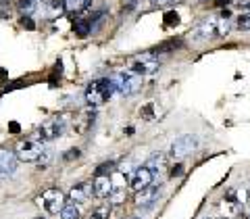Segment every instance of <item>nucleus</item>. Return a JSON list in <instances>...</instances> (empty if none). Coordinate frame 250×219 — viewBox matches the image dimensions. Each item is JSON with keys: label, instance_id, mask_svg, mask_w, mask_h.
<instances>
[{"label": "nucleus", "instance_id": "nucleus-1", "mask_svg": "<svg viewBox=\"0 0 250 219\" xmlns=\"http://www.w3.org/2000/svg\"><path fill=\"white\" fill-rule=\"evenodd\" d=\"M115 84L111 77H98V80H94L92 84H88V88H85V103L88 107H100L111 100V96L115 94Z\"/></svg>", "mask_w": 250, "mask_h": 219}, {"label": "nucleus", "instance_id": "nucleus-2", "mask_svg": "<svg viewBox=\"0 0 250 219\" xmlns=\"http://www.w3.org/2000/svg\"><path fill=\"white\" fill-rule=\"evenodd\" d=\"M46 151V144H44V138L42 134L38 131V134L31 138V140H23V142L17 144V156L21 161H27V163H34V161H40L42 153Z\"/></svg>", "mask_w": 250, "mask_h": 219}, {"label": "nucleus", "instance_id": "nucleus-3", "mask_svg": "<svg viewBox=\"0 0 250 219\" xmlns=\"http://www.w3.org/2000/svg\"><path fill=\"white\" fill-rule=\"evenodd\" d=\"M159 67H161V61L156 59L152 52H144L142 57L131 59L127 69L131 73L140 75V77H148V75H154L156 71H159Z\"/></svg>", "mask_w": 250, "mask_h": 219}, {"label": "nucleus", "instance_id": "nucleus-4", "mask_svg": "<svg viewBox=\"0 0 250 219\" xmlns=\"http://www.w3.org/2000/svg\"><path fill=\"white\" fill-rule=\"evenodd\" d=\"M111 80L115 84V90L121 92L123 96H134V94L140 90V86H142V77L136 75V73H131L129 69H127V71L115 73Z\"/></svg>", "mask_w": 250, "mask_h": 219}, {"label": "nucleus", "instance_id": "nucleus-5", "mask_svg": "<svg viewBox=\"0 0 250 219\" xmlns=\"http://www.w3.org/2000/svg\"><path fill=\"white\" fill-rule=\"evenodd\" d=\"M198 148V138L192 136V134H186V136H179L171 142V148H169V154L173 159H184L190 153H194Z\"/></svg>", "mask_w": 250, "mask_h": 219}, {"label": "nucleus", "instance_id": "nucleus-6", "mask_svg": "<svg viewBox=\"0 0 250 219\" xmlns=\"http://www.w3.org/2000/svg\"><path fill=\"white\" fill-rule=\"evenodd\" d=\"M40 202H42V207H44V211L48 215H57V213L62 211V207H65V194H62L61 190H54L52 188V190H46L42 194Z\"/></svg>", "mask_w": 250, "mask_h": 219}, {"label": "nucleus", "instance_id": "nucleus-7", "mask_svg": "<svg viewBox=\"0 0 250 219\" xmlns=\"http://www.w3.org/2000/svg\"><path fill=\"white\" fill-rule=\"evenodd\" d=\"M154 179L156 177L152 175V171L148 167H138V169H134V174L129 177V186H131V190L140 192V190H144V188L152 186Z\"/></svg>", "mask_w": 250, "mask_h": 219}, {"label": "nucleus", "instance_id": "nucleus-8", "mask_svg": "<svg viewBox=\"0 0 250 219\" xmlns=\"http://www.w3.org/2000/svg\"><path fill=\"white\" fill-rule=\"evenodd\" d=\"M125 177H127V175H123L121 171H117V174L111 175L113 188H111V197H108L111 205H121V202L125 200V188H127V179H125Z\"/></svg>", "mask_w": 250, "mask_h": 219}, {"label": "nucleus", "instance_id": "nucleus-9", "mask_svg": "<svg viewBox=\"0 0 250 219\" xmlns=\"http://www.w3.org/2000/svg\"><path fill=\"white\" fill-rule=\"evenodd\" d=\"M17 161H19L17 153L9 151V148H0V177L13 175L15 169H17Z\"/></svg>", "mask_w": 250, "mask_h": 219}, {"label": "nucleus", "instance_id": "nucleus-10", "mask_svg": "<svg viewBox=\"0 0 250 219\" xmlns=\"http://www.w3.org/2000/svg\"><path fill=\"white\" fill-rule=\"evenodd\" d=\"M65 131V117H52L50 121H46L40 128V134L44 140H57Z\"/></svg>", "mask_w": 250, "mask_h": 219}, {"label": "nucleus", "instance_id": "nucleus-11", "mask_svg": "<svg viewBox=\"0 0 250 219\" xmlns=\"http://www.w3.org/2000/svg\"><path fill=\"white\" fill-rule=\"evenodd\" d=\"M219 36V19L217 17H208L200 23L194 31V38H198V40H208V38H215Z\"/></svg>", "mask_w": 250, "mask_h": 219}, {"label": "nucleus", "instance_id": "nucleus-12", "mask_svg": "<svg viewBox=\"0 0 250 219\" xmlns=\"http://www.w3.org/2000/svg\"><path fill=\"white\" fill-rule=\"evenodd\" d=\"M92 192H94V184L92 182H82V184H75L71 188V192H69V198L80 205V202H85V200L92 197Z\"/></svg>", "mask_w": 250, "mask_h": 219}, {"label": "nucleus", "instance_id": "nucleus-13", "mask_svg": "<svg viewBox=\"0 0 250 219\" xmlns=\"http://www.w3.org/2000/svg\"><path fill=\"white\" fill-rule=\"evenodd\" d=\"M159 194H161V188L159 186H148V188H144V190H140L138 194H136V205L138 207H150V205H154V200L159 198Z\"/></svg>", "mask_w": 250, "mask_h": 219}, {"label": "nucleus", "instance_id": "nucleus-14", "mask_svg": "<svg viewBox=\"0 0 250 219\" xmlns=\"http://www.w3.org/2000/svg\"><path fill=\"white\" fill-rule=\"evenodd\" d=\"M94 194L98 198H108L111 197V188H113V179L111 175H94Z\"/></svg>", "mask_w": 250, "mask_h": 219}, {"label": "nucleus", "instance_id": "nucleus-15", "mask_svg": "<svg viewBox=\"0 0 250 219\" xmlns=\"http://www.w3.org/2000/svg\"><path fill=\"white\" fill-rule=\"evenodd\" d=\"M146 167L152 171L154 177H161V174L167 167V156H165V153H154V154H150V159H148Z\"/></svg>", "mask_w": 250, "mask_h": 219}, {"label": "nucleus", "instance_id": "nucleus-16", "mask_svg": "<svg viewBox=\"0 0 250 219\" xmlns=\"http://www.w3.org/2000/svg\"><path fill=\"white\" fill-rule=\"evenodd\" d=\"M82 217V211H80V205L77 202H67L65 207L61 211V219H80Z\"/></svg>", "mask_w": 250, "mask_h": 219}, {"label": "nucleus", "instance_id": "nucleus-17", "mask_svg": "<svg viewBox=\"0 0 250 219\" xmlns=\"http://www.w3.org/2000/svg\"><path fill=\"white\" fill-rule=\"evenodd\" d=\"M75 36H80V38H85L92 31V25H90V19H80L75 23Z\"/></svg>", "mask_w": 250, "mask_h": 219}, {"label": "nucleus", "instance_id": "nucleus-18", "mask_svg": "<svg viewBox=\"0 0 250 219\" xmlns=\"http://www.w3.org/2000/svg\"><path fill=\"white\" fill-rule=\"evenodd\" d=\"M85 2H88V0H65V9L71 11L73 15H82Z\"/></svg>", "mask_w": 250, "mask_h": 219}, {"label": "nucleus", "instance_id": "nucleus-19", "mask_svg": "<svg viewBox=\"0 0 250 219\" xmlns=\"http://www.w3.org/2000/svg\"><path fill=\"white\" fill-rule=\"evenodd\" d=\"M113 169H115V163L113 161H106L103 165H98L94 169V175H113Z\"/></svg>", "mask_w": 250, "mask_h": 219}, {"label": "nucleus", "instance_id": "nucleus-20", "mask_svg": "<svg viewBox=\"0 0 250 219\" xmlns=\"http://www.w3.org/2000/svg\"><path fill=\"white\" fill-rule=\"evenodd\" d=\"M88 219H111V207H98L92 211Z\"/></svg>", "mask_w": 250, "mask_h": 219}, {"label": "nucleus", "instance_id": "nucleus-21", "mask_svg": "<svg viewBox=\"0 0 250 219\" xmlns=\"http://www.w3.org/2000/svg\"><path fill=\"white\" fill-rule=\"evenodd\" d=\"M236 25H238L240 31H250V11L240 15L238 21H236Z\"/></svg>", "mask_w": 250, "mask_h": 219}, {"label": "nucleus", "instance_id": "nucleus-22", "mask_svg": "<svg viewBox=\"0 0 250 219\" xmlns=\"http://www.w3.org/2000/svg\"><path fill=\"white\" fill-rule=\"evenodd\" d=\"M19 11L23 13V17H29L34 13V0H21L19 2Z\"/></svg>", "mask_w": 250, "mask_h": 219}, {"label": "nucleus", "instance_id": "nucleus-23", "mask_svg": "<svg viewBox=\"0 0 250 219\" xmlns=\"http://www.w3.org/2000/svg\"><path fill=\"white\" fill-rule=\"evenodd\" d=\"M177 21H179L177 13L171 11V13H167V15H165V25H171V23H175V25H177Z\"/></svg>", "mask_w": 250, "mask_h": 219}, {"label": "nucleus", "instance_id": "nucleus-24", "mask_svg": "<svg viewBox=\"0 0 250 219\" xmlns=\"http://www.w3.org/2000/svg\"><path fill=\"white\" fill-rule=\"evenodd\" d=\"M173 2H177V0H150L152 6H171Z\"/></svg>", "mask_w": 250, "mask_h": 219}, {"label": "nucleus", "instance_id": "nucleus-25", "mask_svg": "<svg viewBox=\"0 0 250 219\" xmlns=\"http://www.w3.org/2000/svg\"><path fill=\"white\" fill-rule=\"evenodd\" d=\"M136 4H138V0H123V9L127 11V13H129V11H134V9H136Z\"/></svg>", "mask_w": 250, "mask_h": 219}, {"label": "nucleus", "instance_id": "nucleus-26", "mask_svg": "<svg viewBox=\"0 0 250 219\" xmlns=\"http://www.w3.org/2000/svg\"><path fill=\"white\" fill-rule=\"evenodd\" d=\"M21 25L25 27V29H34V21H31L29 17H23V19H21Z\"/></svg>", "mask_w": 250, "mask_h": 219}, {"label": "nucleus", "instance_id": "nucleus-27", "mask_svg": "<svg viewBox=\"0 0 250 219\" xmlns=\"http://www.w3.org/2000/svg\"><path fill=\"white\" fill-rule=\"evenodd\" d=\"M236 4L240 6V9H244V11H250V0H236Z\"/></svg>", "mask_w": 250, "mask_h": 219}, {"label": "nucleus", "instance_id": "nucleus-28", "mask_svg": "<svg viewBox=\"0 0 250 219\" xmlns=\"http://www.w3.org/2000/svg\"><path fill=\"white\" fill-rule=\"evenodd\" d=\"M152 109H154V105H146L144 107V117H146V119H152V113H150Z\"/></svg>", "mask_w": 250, "mask_h": 219}, {"label": "nucleus", "instance_id": "nucleus-29", "mask_svg": "<svg viewBox=\"0 0 250 219\" xmlns=\"http://www.w3.org/2000/svg\"><path fill=\"white\" fill-rule=\"evenodd\" d=\"M215 2H217V4H221V6H223V4H228V2H229V0H215Z\"/></svg>", "mask_w": 250, "mask_h": 219}, {"label": "nucleus", "instance_id": "nucleus-30", "mask_svg": "<svg viewBox=\"0 0 250 219\" xmlns=\"http://www.w3.org/2000/svg\"><path fill=\"white\" fill-rule=\"evenodd\" d=\"M6 2H9V0H0V4H6Z\"/></svg>", "mask_w": 250, "mask_h": 219}, {"label": "nucleus", "instance_id": "nucleus-31", "mask_svg": "<svg viewBox=\"0 0 250 219\" xmlns=\"http://www.w3.org/2000/svg\"><path fill=\"white\" fill-rule=\"evenodd\" d=\"M221 219H229V217H221ZM238 219H244V215H242V217H238Z\"/></svg>", "mask_w": 250, "mask_h": 219}, {"label": "nucleus", "instance_id": "nucleus-32", "mask_svg": "<svg viewBox=\"0 0 250 219\" xmlns=\"http://www.w3.org/2000/svg\"><path fill=\"white\" fill-rule=\"evenodd\" d=\"M200 2H208V0H200Z\"/></svg>", "mask_w": 250, "mask_h": 219}, {"label": "nucleus", "instance_id": "nucleus-33", "mask_svg": "<svg viewBox=\"0 0 250 219\" xmlns=\"http://www.w3.org/2000/svg\"><path fill=\"white\" fill-rule=\"evenodd\" d=\"M202 219H210V217H202Z\"/></svg>", "mask_w": 250, "mask_h": 219}, {"label": "nucleus", "instance_id": "nucleus-34", "mask_svg": "<svg viewBox=\"0 0 250 219\" xmlns=\"http://www.w3.org/2000/svg\"><path fill=\"white\" fill-rule=\"evenodd\" d=\"M129 219H136V217H129Z\"/></svg>", "mask_w": 250, "mask_h": 219}]
</instances>
